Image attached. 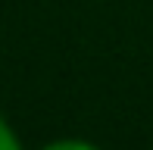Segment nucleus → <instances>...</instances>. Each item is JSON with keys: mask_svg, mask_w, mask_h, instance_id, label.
<instances>
[{"mask_svg": "<svg viewBox=\"0 0 153 150\" xmlns=\"http://www.w3.org/2000/svg\"><path fill=\"white\" fill-rule=\"evenodd\" d=\"M41 150H100V147L91 144V141H81V138H59V141H50Z\"/></svg>", "mask_w": 153, "mask_h": 150, "instance_id": "nucleus-1", "label": "nucleus"}, {"mask_svg": "<svg viewBox=\"0 0 153 150\" xmlns=\"http://www.w3.org/2000/svg\"><path fill=\"white\" fill-rule=\"evenodd\" d=\"M0 150H25L22 147V141L16 138V131L10 128V122L0 116Z\"/></svg>", "mask_w": 153, "mask_h": 150, "instance_id": "nucleus-2", "label": "nucleus"}]
</instances>
